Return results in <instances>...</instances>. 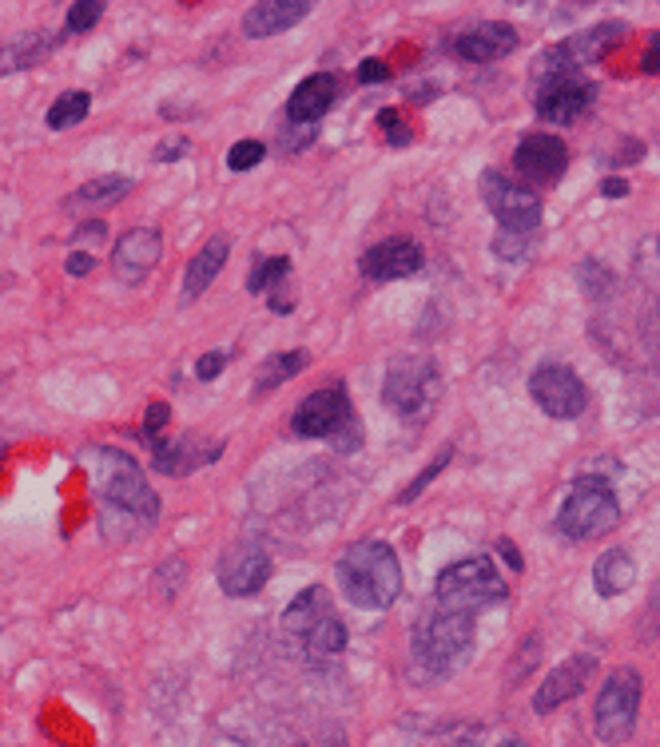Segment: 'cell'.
<instances>
[{"label":"cell","instance_id":"obj_45","mask_svg":"<svg viewBox=\"0 0 660 747\" xmlns=\"http://www.w3.org/2000/svg\"><path fill=\"white\" fill-rule=\"evenodd\" d=\"M498 549H501V557L510 561L513 568H521V565H526V561H521V553L513 549V541H506V537H501V541H498Z\"/></svg>","mask_w":660,"mask_h":747},{"label":"cell","instance_id":"obj_7","mask_svg":"<svg viewBox=\"0 0 660 747\" xmlns=\"http://www.w3.org/2000/svg\"><path fill=\"white\" fill-rule=\"evenodd\" d=\"M624 37V24L621 20H604V24H593V29L577 32V37L561 40V44H553L549 52H541V60L533 64V77L546 84V80L553 77H577L581 68L597 64V60L609 52V48H617V40Z\"/></svg>","mask_w":660,"mask_h":747},{"label":"cell","instance_id":"obj_25","mask_svg":"<svg viewBox=\"0 0 660 747\" xmlns=\"http://www.w3.org/2000/svg\"><path fill=\"white\" fill-rule=\"evenodd\" d=\"M136 180L132 175H96V180L80 183L72 195L64 199V208H112L123 195H132Z\"/></svg>","mask_w":660,"mask_h":747},{"label":"cell","instance_id":"obj_20","mask_svg":"<svg viewBox=\"0 0 660 747\" xmlns=\"http://www.w3.org/2000/svg\"><path fill=\"white\" fill-rule=\"evenodd\" d=\"M307 17H311V4H307V0H263V4H256V9H247L243 32L251 40L279 37V32L302 24Z\"/></svg>","mask_w":660,"mask_h":747},{"label":"cell","instance_id":"obj_33","mask_svg":"<svg viewBox=\"0 0 660 747\" xmlns=\"http://www.w3.org/2000/svg\"><path fill=\"white\" fill-rule=\"evenodd\" d=\"M263 155H267V143L239 140L236 148L227 152V168H231V171H251V168H259V163H263Z\"/></svg>","mask_w":660,"mask_h":747},{"label":"cell","instance_id":"obj_37","mask_svg":"<svg viewBox=\"0 0 660 747\" xmlns=\"http://www.w3.org/2000/svg\"><path fill=\"white\" fill-rule=\"evenodd\" d=\"M493 255H498V259H510V263H518V259H526V239H521V235H510V231H501V235L493 239Z\"/></svg>","mask_w":660,"mask_h":747},{"label":"cell","instance_id":"obj_15","mask_svg":"<svg viewBox=\"0 0 660 747\" xmlns=\"http://www.w3.org/2000/svg\"><path fill=\"white\" fill-rule=\"evenodd\" d=\"M513 168L533 183H557L569 168V148L549 132H529L518 140Z\"/></svg>","mask_w":660,"mask_h":747},{"label":"cell","instance_id":"obj_47","mask_svg":"<svg viewBox=\"0 0 660 747\" xmlns=\"http://www.w3.org/2000/svg\"><path fill=\"white\" fill-rule=\"evenodd\" d=\"M327 747H347V744H342V736H334V739H327Z\"/></svg>","mask_w":660,"mask_h":747},{"label":"cell","instance_id":"obj_42","mask_svg":"<svg viewBox=\"0 0 660 747\" xmlns=\"http://www.w3.org/2000/svg\"><path fill=\"white\" fill-rule=\"evenodd\" d=\"M188 152V140L176 135V140H163V148H156V163H168V160H180Z\"/></svg>","mask_w":660,"mask_h":747},{"label":"cell","instance_id":"obj_4","mask_svg":"<svg viewBox=\"0 0 660 747\" xmlns=\"http://www.w3.org/2000/svg\"><path fill=\"white\" fill-rule=\"evenodd\" d=\"M617 521H621V502H617L613 485L597 473H586V477H577L557 509V533L569 541H597L613 533Z\"/></svg>","mask_w":660,"mask_h":747},{"label":"cell","instance_id":"obj_48","mask_svg":"<svg viewBox=\"0 0 660 747\" xmlns=\"http://www.w3.org/2000/svg\"><path fill=\"white\" fill-rule=\"evenodd\" d=\"M501 747H529V744H521V739H506Z\"/></svg>","mask_w":660,"mask_h":747},{"label":"cell","instance_id":"obj_28","mask_svg":"<svg viewBox=\"0 0 660 747\" xmlns=\"http://www.w3.org/2000/svg\"><path fill=\"white\" fill-rule=\"evenodd\" d=\"M307 366H311V354L307 351L271 354V359H263V366H259V374H256V394H263V390H279L283 382L299 378Z\"/></svg>","mask_w":660,"mask_h":747},{"label":"cell","instance_id":"obj_38","mask_svg":"<svg viewBox=\"0 0 660 747\" xmlns=\"http://www.w3.org/2000/svg\"><path fill=\"white\" fill-rule=\"evenodd\" d=\"M227 359H231V351H211V354H203V359L196 362V378L199 382L219 378V374H223V366H227Z\"/></svg>","mask_w":660,"mask_h":747},{"label":"cell","instance_id":"obj_32","mask_svg":"<svg viewBox=\"0 0 660 747\" xmlns=\"http://www.w3.org/2000/svg\"><path fill=\"white\" fill-rule=\"evenodd\" d=\"M450 457H453V445H446L442 454H438V457H434V462H430V470H422V473H418V477H414V482H410V485H406V489H402V493H398V502H402V505L418 502V497H422V489H426V485L434 482L438 473H442V470H446V465H450Z\"/></svg>","mask_w":660,"mask_h":747},{"label":"cell","instance_id":"obj_8","mask_svg":"<svg viewBox=\"0 0 660 747\" xmlns=\"http://www.w3.org/2000/svg\"><path fill=\"white\" fill-rule=\"evenodd\" d=\"M637 711H641V672L617 668L613 676L604 680L601 696H597V708H593L597 736L613 747L624 744V739L637 731Z\"/></svg>","mask_w":660,"mask_h":747},{"label":"cell","instance_id":"obj_12","mask_svg":"<svg viewBox=\"0 0 660 747\" xmlns=\"http://www.w3.org/2000/svg\"><path fill=\"white\" fill-rule=\"evenodd\" d=\"M271 553L263 545H256V541L231 545L219 561V588L227 596H256L271 581Z\"/></svg>","mask_w":660,"mask_h":747},{"label":"cell","instance_id":"obj_46","mask_svg":"<svg viewBox=\"0 0 660 747\" xmlns=\"http://www.w3.org/2000/svg\"><path fill=\"white\" fill-rule=\"evenodd\" d=\"M644 339L652 342V351L660 354V306L657 311H652V319H649V334H644Z\"/></svg>","mask_w":660,"mask_h":747},{"label":"cell","instance_id":"obj_34","mask_svg":"<svg viewBox=\"0 0 660 747\" xmlns=\"http://www.w3.org/2000/svg\"><path fill=\"white\" fill-rule=\"evenodd\" d=\"M104 17V0H76L68 9V32H88L96 29V20Z\"/></svg>","mask_w":660,"mask_h":747},{"label":"cell","instance_id":"obj_11","mask_svg":"<svg viewBox=\"0 0 660 747\" xmlns=\"http://www.w3.org/2000/svg\"><path fill=\"white\" fill-rule=\"evenodd\" d=\"M291 426L299 437H334L339 430L354 426V406L342 386H322L307 394L294 410Z\"/></svg>","mask_w":660,"mask_h":747},{"label":"cell","instance_id":"obj_41","mask_svg":"<svg viewBox=\"0 0 660 747\" xmlns=\"http://www.w3.org/2000/svg\"><path fill=\"white\" fill-rule=\"evenodd\" d=\"M92 266H96V259L92 255H84V251H76V255H68V263H64V271L72 279H84V275H92Z\"/></svg>","mask_w":660,"mask_h":747},{"label":"cell","instance_id":"obj_10","mask_svg":"<svg viewBox=\"0 0 660 747\" xmlns=\"http://www.w3.org/2000/svg\"><path fill=\"white\" fill-rule=\"evenodd\" d=\"M529 397L541 406V414L557 417V422H573V417L586 414L589 386L581 382V374H577L573 366L546 362V366H538L533 378H529Z\"/></svg>","mask_w":660,"mask_h":747},{"label":"cell","instance_id":"obj_31","mask_svg":"<svg viewBox=\"0 0 660 747\" xmlns=\"http://www.w3.org/2000/svg\"><path fill=\"white\" fill-rule=\"evenodd\" d=\"M577 283H581V291L589 299H604V294L613 291V271L604 263H597V259H586V263L577 266Z\"/></svg>","mask_w":660,"mask_h":747},{"label":"cell","instance_id":"obj_23","mask_svg":"<svg viewBox=\"0 0 660 747\" xmlns=\"http://www.w3.org/2000/svg\"><path fill=\"white\" fill-rule=\"evenodd\" d=\"M227 255H231V239H227V235H216V239H208V243H203V251L191 259L188 275H183V303L199 299V294L216 283V275L223 271Z\"/></svg>","mask_w":660,"mask_h":747},{"label":"cell","instance_id":"obj_43","mask_svg":"<svg viewBox=\"0 0 660 747\" xmlns=\"http://www.w3.org/2000/svg\"><path fill=\"white\" fill-rule=\"evenodd\" d=\"M641 68L649 72V77H657V72H660V32H652V37H649V48H644Z\"/></svg>","mask_w":660,"mask_h":747},{"label":"cell","instance_id":"obj_27","mask_svg":"<svg viewBox=\"0 0 660 747\" xmlns=\"http://www.w3.org/2000/svg\"><path fill=\"white\" fill-rule=\"evenodd\" d=\"M302 648H307L311 660H330V656H339L342 648H347V625L339 620V613H327L319 625L307 628Z\"/></svg>","mask_w":660,"mask_h":747},{"label":"cell","instance_id":"obj_3","mask_svg":"<svg viewBox=\"0 0 660 747\" xmlns=\"http://www.w3.org/2000/svg\"><path fill=\"white\" fill-rule=\"evenodd\" d=\"M478 628H473L470 613H450V608H434L422 616L414 628V672L426 680H446L462 668L473 653Z\"/></svg>","mask_w":660,"mask_h":747},{"label":"cell","instance_id":"obj_49","mask_svg":"<svg viewBox=\"0 0 660 747\" xmlns=\"http://www.w3.org/2000/svg\"><path fill=\"white\" fill-rule=\"evenodd\" d=\"M4 454H9V445H4V442H0V462H4Z\"/></svg>","mask_w":660,"mask_h":747},{"label":"cell","instance_id":"obj_14","mask_svg":"<svg viewBox=\"0 0 660 747\" xmlns=\"http://www.w3.org/2000/svg\"><path fill=\"white\" fill-rule=\"evenodd\" d=\"M160 255H163L160 231H156V228H132V231H123V235L116 239L112 266H116V275H120V283L136 286V283H143L151 271H156Z\"/></svg>","mask_w":660,"mask_h":747},{"label":"cell","instance_id":"obj_26","mask_svg":"<svg viewBox=\"0 0 660 747\" xmlns=\"http://www.w3.org/2000/svg\"><path fill=\"white\" fill-rule=\"evenodd\" d=\"M632 581H637V565H632V557L624 549H609L597 557L593 565V585L601 596H621L632 588Z\"/></svg>","mask_w":660,"mask_h":747},{"label":"cell","instance_id":"obj_9","mask_svg":"<svg viewBox=\"0 0 660 747\" xmlns=\"http://www.w3.org/2000/svg\"><path fill=\"white\" fill-rule=\"evenodd\" d=\"M481 199H486L490 215L501 223V231H510V235H529V231L541 228L538 191L510 180V175H501V171H481Z\"/></svg>","mask_w":660,"mask_h":747},{"label":"cell","instance_id":"obj_16","mask_svg":"<svg viewBox=\"0 0 660 747\" xmlns=\"http://www.w3.org/2000/svg\"><path fill=\"white\" fill-rule=\"evenodd\" d=\"M597 100V84L581 77H553L538 92V115L553 123H573L581 112H589Z\"/></svg>","mask_w":660,"mask_h":747},{"label":"cell","instance_id":"obj_44","mask_svg":"<svg viewBox=\"0 0 660 747\" xmlns=\"http://www.w3.org/2000/svg\"><path fill=\"white\" fill-rule=\"evenodd\" d=\"M601 195H609V199L629 195V183H624V180H604V183H601Z\"/></svg>","mask_w":660,"mask_h":747},{"label":"cell","instance_id":"obj_13","mask_svg":"<svg viewBox=\"0 0 660 747\" xmlns=\"http://www.w3.org/2000/svg\"><path fill=\"white\" fill-rule=\"evenodd\" d=\"M518 40V29L506 20H481V24H470L458 37H450V52L458 60H470V64H490V60L510 57Z\"/></svg>","mask_w":660,"mask_h":747},{"label":"cell","instance_id":"obj_29","mask_svg":"<svg viewBox=\"0 0 660 747\" xmlns=\"http://www.w3.org/2000/svg\"><path fill=\"white\" fill-rule=\"evenodd\" d=\"M88 108H92V95L88 92H60L57 100H52V108H48V128H52V132H68V128H76V123L84 120L88 115Z\"/></svg>","mask_w":660,"mask_h":747},{"label":"cell","instance_id":"obj_1","mask_svg":"<svg viewBox=\"0 0 660 747\" xmlns=\"http://www.w3.org/2000/svg\"><path fill=\"white\" fill-rule=\"evenodd\" d=\"M92 477L96 497H100V521H104V537L120 541V521L128 525V537L140 529H151L160 517V497L143 477L140 462L123 450L100 445L92 450Z\"/></svg>","mask_w":660,"mask_h":747},{"label":"cell","instance_id":"obj_35","mask_svg":"<svg viewBox=\"0 0 660 747\" xmlns=\"http://www.w3.org/2000/svg\"><path fill=\"white\" fill-rule=\"evenodd\" d=\"M378 128L387 132V140L394 143V148H406V143L414 140V132L406 128V120L394 112V108H382V112H378Z\"/></svg>","mask_w":660,"mask_h":747},{"label":"cell","instance_id":"obj_24","mask_svg":"<svg viewBox=\"0 0 660 747\" xmlns=\"http://www.w3.org/2000/svg\"><path fill=\"white\" fill-rule=\"evenodd\" d=\"M327 613H334V608H330L327 588H322V585L302 588V593L294 596L291 605H287V613H283V633L291 636V640H302V636H307V628L319 625Z\"/></svg>","mask_w":660,"mask_h":747},{"label":"cell","instance_id":"obj_30","mask_svg":"<svg viewBox=\"0 0 660 747\" xmlns=\"http://www.w3.org/2000/svg\"><path fill=\"white\" fill-rule=\"evenodd\" d=\"M287 275H291V259H287V255L263 259V263H256L251 279H247V291H251V294H263V291H271L274 283H283Z\"/></svg>","mask_w":660,"mask_h":747},{"label":"cell","instance_id":"obj_19","mask_svg":"<svg viewBox=\"0 0 660 747\" xmlns=\"http://www.w3.org/2000/svg\"><path fill=\"white\" fill-rule=\"evenodd\" d=\"M223 454V442H196V437H160L151 442V462L156 470L168 473V477H183V473L199 470V465H211L216 457Z\"/></svg>","mask_w":660,"mask_h":747},{"label":"cell","instance_id":"obj_18","mask_svg":"<svg viewBox=\"0 0 660 747\" xmlns=\"http://www.w3.org/2000/svg\"><path fill=\"white\" fill-rule=\"evenodd\" d=\"M597 672V656L593 653H577L569 656L566 664H557L553 672H549V680L538 688V696H533V708L541 711V716H549L553 708H561L566 700H573L577 692L586 688V680Z\"/></svg>","mask_w":660,"mask_h":747},{"label":"cell","instance_id":"obj_36","mask_svg":"<svg viewBox=\"0 0 660 747\" xmlns=\"http://www.w3.org/2000/svg\"><path fill=\"white\" fill-rule=\"evenodd\" d=\"M171 422V406L168 402H151L148 406V417H143V426H140V434H143V442H160V434H163V426Z\"/></svg>","mask_w":660,"mask_h":747},{"label":"cell","instance_id":"obj_17","mask_svg":"<svg viewBox=\"0 0 660 747\" xmlns=\"http://www.w3.org/2000/svg\"><path fill=\"white\" fill-rule=\"evenodd\" d=\"M422 246L414 239H382L362 255L359 271L374 283H394V279H410L422 271Z\"/></svg>","mask_w":660,"mask_h":747},{"label":"cell","instance_id":"obj_22","mask_svg":"<svg viewBox=\"0 0 660 747\" xmlns=\"http://www.w3.org/2000/svg\"><path fill=\"white\" fill-rule=\"evenodd\" d=\"M339 100V77L334 72H314L307 77L287 100V112H291L294 123H314L330 112V104Z\"/></svg>","mask_w":660,"mask_h":747},{"label":"cell","instance_id":"obj_39","mask_svg":"<svg viewBox=\"0 0 660 747\" xmlns=\"http://www.w3.org/2000/svg\"><path fill=\"white\" fill-rule=\"evenodd\" d=\"M354 77H359V84H387L390 80V68L382 64V60H362L359 68H354Z\"/></svg>","mask_w":660,"mask_h":747},{"label":"cell","instance_id":"obj_2","mask_svg":"<svg viewBox=\"0 0 660 747\" xmlns=\"http://www.w3.org/2000/svg\"><path fill=\"white\" fill-rule=\"evenodd\" d=\"M339 588L354 608H390L402 593V565H398V553L390 549L387 541L367 537L359 545H350L339 557Z\"/></svg>","mask_w":660,"mask_h":747},{"label":"cell","instance_id":"obj_5","mask_svg":"<svg viewBox=\"0 0 660 747\" xmlns=\"http://www.w3.org/2000/svg\"><path fill=\"white\" fill-rule=\"evenodd\" d=\"M442 397V374H438L434 359H422V354H402V359L390 362L387 378H382V402L394 410L406 422H418V417H430Z\"/></svg>","mask_w":660,"mask_h":747},{"label":"cell","instance_id":"obj_6","mask_svg":"<svg viewBox=\"0 0 660 747\" xmlns=\"http://www.w3.org/2000/svg\"><path fill=\"white\" fill-rule=\"evenodd\" d=\"M434 596H438V608L473 616L478 608L506 600V581L498 577V568H493L490 557H466L438 573Z\"/></svg>","mask_w":660,"mask_h":747},{"label":"cell","instance_id":"obj_21","mask_svg":"<svg viewBox=\"0 0 660 747\" xmlns=\"http://www.w3.org/2000/svg\"><path fill=\"white\" fill-rule=\"evenodd\" d=\"M57 32L48 29H32L20 32V37L4 40L0 44V77H12V72H29V68L44 64L52 52H57Z\"/></svg>","mask_w":660,"mask_h":747},{"label":"cell","instance_id":"obj_50","mask_svg":"<svg viewBox=\"0 0 660 747\" xmlns=\"http://www.w3.org/2000/svg\"><path fill=\"white\" fill-rule=\"evenodd\" d=\"M294 747H302V744H294Z\"/></svg>","mask_w":660,"mask_h":747},{"label":"cell","instance_id":"obj_40","mask_svg":"<svg viewBox=\"0 0 660 747\" xmlns=\"http://www.w3.org/2000/svg\"><path fill=\"white\" fill-rule=\"evenodd\" d=\"M76 243H108V223L104 219H88L76 228Z\"/></svg>","mask_w":660,"mask_h":747}]
</instances>
